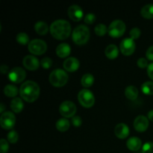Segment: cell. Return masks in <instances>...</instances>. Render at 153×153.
Wrapping results in <instances>:
<instances>
[{"label":"cell","mask_w":153,"mask_h":153,"mask_svg":"<svg viewBox=\"0 0 153 153\" xmlns=\"http://www.w3.org/2000/svg\"><path fill=\"white\" fill-rule=\"evenodd\" d=\"M49 31L54 38L63 40L68 38L71 34V25L70 22L64 19H58L51 24Z\"/></svg>","instance_id":"1"},{"label":"cell","mask_w":153,"mask_h":153,"mask_svg":"<svg viewBox=\"0 0 153 153\" xmlns=\"http://www.w3.org/2000/svg\"><path fill=\"white\" fill-rule=\"evenodd\" d=\"M40 87L33 81H26L21 85L19 94L22 100L27 102H34L40 96Z\"/></svg>","instance_id":"2"},{"label":"cell","mask_w":153,"mask_h":153,"mask_svg":"<svg viewBox=\"0 0 153 153\" xmlns=\"http://www.w3.org/2000/svg\"><path fill=\"white\" fill-rule=\"evenodd\" d=\"M90 36H91V32L89 28L84 25H78L72 33V38L73 42L76 45L79 46L86 44L89 40Z\"/></svg>","instance_id":"3"},{"label":"cell","mask_w":153,"mask_h":153,"mask_svg":"<svg viewBox=\"0 0 153 153\" xmlns=\"http://www.w3.org/2000/svg\"><path fill=\"white\" fill-rule=\"evenodd\" d=\"M49 79L52 86L61 88L67 83L68 75L64 70L61 69H56L50 73Z\"/></svg>","instance_id":"4"},{"label":"cell","mask_w":153,"mask_h":153,"mask_svg":"<svg viewBox=\"0 0 153 153\" xmlns=\"http://www.w3.org/2000/svg\"><path fill=\"white\" fill-rule=\"evenodd\" d=\"M126 29V26L125 22L120 19H117L110 24L108 33L109 36L113 38H119L123 35Z\"/></svg>","instance_id":"5"},{"label":"cell","mask_w":153,"mask_h":153,"mask_svg":"<svg viewBox=\"0 0 153 153\" xmlns=\"http://www.w3.org/2000/svg\"><path fill=\"white\" fill-rule=\"evenodd\" d=\"M78 100L81 105L85 108L93 107L95 103V97L90 90L83 89L79 91L78 94Z\"/></svg>","instance_id":"6"},{"label":"cell","mask_w":153,"mask_h":153,"mask_svg":"<svg viewBox=\"0 0 153 153\" xmlns=\"http://www.w3.org/2000/svg\"><path fill=\"white\" fill-rule=\"evenodd\" d=\"M28 49L30 53L34 55H41L47 50V44L40 39H34L30 41L28 45Z\"/></svg>","instance_id":"7"},{"label":"cell","mask_w":153,"mask_h":153,"mask_svg":"<svg viewBox=\"0 0 153 153\" xmlns=\"http://www.w3.org/2000/svg\"><path fill=\"white\" fill-rule=\"evenodd\" d=\"M76 111L77 108L76 105L71 101L63 102L59 106L60 114L65 118L73 117L76 114Z\"/></svg>","instance_id":"8"},{"label":"cell","mask_w":153,"mask_h":153,"mask_svg":"<svg viewBox=\"0 0 153 153\" xmlns=\"http://www.w3.org/2000/svg\"><path fill=\"white\" fill-rule=\"evenodd\" d=\"M16 123V117L14 114L10 111H5L1 114L0 117V124L1 128L5 130H10L13 128Z\"/></svg>","instance_id":"9"},{"label":"cell","mask_w":153,"mask_h":153,"mask_svg":"<svg viewBox=\"0 0 153 153\" xmlns=\"http://www.w3.org/2000/svg\"><path fill=\"white\" fill-rule=\"evenodd\" d=\"M26 77V73L22 67H13L8 73L9 80L15 84H19L23 82Z\"/></svg>","instance_id":"10"},{"label":"cell","mask_w":153,"mask_h":153,"mask_svg":"<svg viewBox=\"0 0 153 153\" xmlns=\"http://www.w3.org/2000/svg\"><path fill=\"white\" fill-rule=\"evenodd\" d=\"M136 44L134 40L131 38H125L120 44V49L121 53L126 56H130L135 51Z\"/></svg>","instance_id":"11"},{"label":"cell","mask_w":153,"mask_h":153,"mask_svg":"<svg viewBox=\"0 0 153 153\" xmlns=\"http://www.w3.org/2000/svg\"><path fill=\"white\" fill-rule=\"evenodd\" d=\"M68 16L74 22H79L84 16L83 10L80 6L77 4H73L68 9Z\"/></svg>","instance_id":"12"},{"label":"cell","mask_w":153,"mask_h":153,"mask_svg":"<svg viewBox=\"0 0 153 153\" xmlns=\"http://www.w3.org/2000/svg\"><path fill=\"white\" fill-rule=\"evenodd\" d=\"M40 64L38 59L34 55H26L22 60V64L24 67L31 71L37 70L40 67Z\"/></svg>","instance_id":"13"},{"label":"cell","mask_w":153,"mask_h":153,"mask_svg":"<svg viewBox=\"0 0 153 153\" xmlns=\"http://www.w3.org/2000/svg\"><path fill=\"white\" fill-rule=\"evenodd\" d=\"M149 119L143 115L137 116L134 121V129L138 132H144L149 127Z\"/></svg>","instance_id":"14"},{"label":"cell","mask_w":153,"mask_h":153,"mask_svg":"<svg viewBox=\"0 0 153 153\" xmlns=\"http://www.w3.org/2000/svg\"><path fill=\"white\" fill-rule=\"evenodd\" d=\"M79 66H80L79 61L74 57H70V58H67L63 64L64 70L67 72H70V73H74L76 70H79Z\"/></svg>","instance_id":"15"},{"label":"cell","mask_w":153,"mask_h":153,"mask_svg":"<svg viewBox=\"0 0 153 153\" xmlns=\"http://www.w3.org/2000/svg\"><path fill=\"white\" fill-rule=\"evenodd\" d=\"M114 134L119 139H126L129 134V128L125 123H119L115 126Z\"/></svg>","instance_id":"16"},{"label":"cell","mask_w":153,"mask_h":153,"mask_svg":"<svg viewBox=\"0 0 153 153\" xmlns=\"http://www.w3.org/2000/svg\"><path fill=\"white\" fill-rule=\"evenodd\" d=\"M56 54L59 58H67L70 55V52H71V48H70V45L67 44L66 43H60L56 48Z\"/></svg>","instance_id":"17"},{"label":"cell","mask_w":153,"mask_h":153,"mask_svg":"<svg viewBox=\"0 0 153 153\" xmlns=\"http://www.w3.org/2000/svg\"><path fill=\"white\" fill-rule=\"evenodd\" d=\"M126 146L129 150L136 152L142 147V141L137 137H131L127 140Z\"/></svg>","instance_id":"18"},{"label":"cell","mask_w":153,"mask_h":153,"mask_svg":"<svg viewBox=\"0 0 153 153\" xmlns=\"http://www.w3.org/2000/svg\"><path fill=\"white\" fill-rule=\"evenodd\" d=\"M105 56L108 59L114 60L118 57V55H119V49H118L116 45L110 44L106 47L105 51Z\"/></svg>","instance_id":"19"},{"label":"cell","mask_w":153,"mask_h":153,"mask_svg":"<svg viewBox=\"0 0 153 153\" xmlns=\"http://www.w3.org/2000/svg\"><path fill=\"white\" fill-rule=\"evenodd\" d=\"M10 107L14 113L19 114L22 111V109H23L24 108L23 102H22V100H21L20 98H19V97L13 98V100H12V101L10 102Z\"/></svg>","instance_id":"20"},{"label":"cell","mask_w":153,"mask_h":153,"mask_svg":"<svg viewBox=\"0 0 153 153\" xmlns=\"http://www.w3.org/2000/svg\"><path fill=\"white\" fill-rule=\"evenodd\" d=\"M34 31L39 35H46L49 31V28L47 24L43 21H39L34 25Z\"/></svg>","instance_id":"21"},{"label":"cell","mask_w":153,"mask_h":153,"mask_svg":"<svg viewBox=\"0 0 153 153\" xmlns=\"http://www.w3.org/2000/svg\"><path fill=\"white\" fill-rule=\"evenodd\" d=\"M138 90L136 87L130 85L125 90V96L129 100H135L138 97Z\"/></svg>","instance_id":"22"},{"label":"cell","mask_w":153,"mask_h":153,"mask_svg":"<svg viewBox=\"0 0 153 153\" xmlns=\"http://www.w3.org/2000/svg\"><path fill=\"white\" fill-rule=\"evenodd\" d=\"M70 123L66 118L59 119L56 123V128L61 132H65L70 128Z\"/></svg>","instance_id":"23"},{"label":"cell","mask_w":153,"mask_h":153,"mask_svg":"<svg viewBox=\"0 0 153 153\" xmlns=\"http://www.w3.org/2000/svg\"><path fill=\"white\" fill-rule=\"evenodd\" d=\"M140 13L145 19H153V4H148L143 6L140 10Z\"/></svg>","instance_id":"24"},{"label":"cell","mask_w":153,"mask_h":153,"mask_svg":"<svg viewBox=\"0 0 153 153\" xmlns=\"http://www.w3.org/2000/svg\"><path fill=\"white\" fill-rule=\"evenodd\" d=\"M18 88L13 85H7L4 88V94L7 97H14L16 98V96L18 94Z\"/></svg>","instance_id":"25"},{"label":"cell","mask_w":153,"mask_h":153,"mask_svg":"<svg viewBox=\"0 0 153 153\" xmlns=\"http://www.w3.org/2000/svg\"><path fill=\"white\" fill-rule=\"evenodd\" d=\"M82 85L85 88H88L92 86L94 83V77L90 73H86L84 75L81 80Z\"/></svg>","instance_id":"26"},{"label":"cell","mask_w":153,"mask_h":153,"mask_svg":"<svg viewBox=\"0 0 153 153\" xmlns=\"http://www.w3.org/2000/svg\"><path fill=\"white\" fill-rule=\"evenodd\" d=\"M94 31H95V34L97 36L103 37V36H105L107 34V32L108 31V28H107V26L105 24L100 23L96 25L95 28H94Z\"/></svg>","instance_id":"27"},{"label":"cell","mask_w":153,"mask_h":153,"mask_svg":"<svg viewBox=\"0 0 153 153\" xmlns=\"http://www.w3.org/2000/svg\"><path fill=\"white\" fill-rule=\"evenodd\" d=\"M141 91L147 96L153 95V82H146L141 85Z\"/></svg>","instance_id":"28"},{"label":"cell","mask_w":153,"mask_h":153,"mask_svg":"<svg viewBox=\"0 0 153 153\" xmlns=\"http://www.w3.org/2000/svg\"><path fill=\"white\" fill-rule=\"evenodd\" d=\"M16 40L18 43L21 45H27L29 44L30 40H29V37H28V34L24 32H20L16 35Z\"/></svg>","instance_id":"29"},{"label":"cell","mask_w":153,"mask_h":153,"mask_svg":"<svg viewBox=\"0 0 153 153\" xmlns=\"http://www.w3.org/2000/svg\"><path fill=\"white\" fill-rule=\"evenodd\" d=\"M7 139L9 143H12V144H14L19 140V134H18V133L15 130H11L7 134Z\"/></svg>","instance_id":"30"},{"label":"cell","mask_w":153,"mask_h":153,"mask_svg":"<svg viewBox=\"0 0 153 153\" xmlns=\"http://www.w3.org/2000/svg\"><path fill=\"white\" fill-rule=\"evenodd\" d=\"M140 34H141V31H140V28H133L132 29H131V31H129V35L130 38H131L132 40H137L140 37Z\"/></svg>","instance_id":"31"},{"label":"cell","mask_w":153,"mask_h":153,"mask_svg":"<svg viewBox=\"0 0 153 153\" xmlns=\"http://www.w3.org/2000/svg\"><path fill=\"white\" fill-rule=\"evenodd\" d=\"M9 149V144L4 138L0 140V153H7Z\"/></svg>","instance_id":"32"},{"label":"cell","mask_w":153,"mask_h":153,"mask_svg":"<svg viewBox=\"0 0 153 153\" xmlns=\"http://www.w3.org/2000/svg\"><path fill=\"white\" fill-rule=\"evenodd\" d=\"M40 65L44 69H49L52 66V60L50 58H43L40 61Z\"/></svg>","instance_id":"33"},{"label":"cell","mask_w":153,"mask_h":153,"mask_svg":"<svg viewBox=\"0 0 153 153\" xmlns=\"http://www.w3.org/2000/svg\"><path fill=\"white\" fill-rule=\"evenodd\" d=\"M142 153H153V143L146 142L142 146Z\"/></svg>","instance_id":"34"},{"label":"cell","mask_w":153,"mask_h":153,"mask_svg":"<svg viewBox=\"0 0 153 153\" xmlns=\"http://www.w3.org/2000/svg\"><path fill=\"white\" fill-rule=\"evenodd\" d=\"M96 15L92 13H88L86 16L84 18V21L86 24H88V25H92V24L94 23V22L96 21Z\"/></svg>","instance_id":"35"},{"label":"cell","mask_w":153,"mask_h":153,"mask_svg":"<svg viewBox=\"0 0 153 153\" xmlns=\"http://www.w3.org/2000/svg\"><path fill=\"white\" fill-rule=\"evenodd\" d=\"M137 65L139 68L141 69H144L149 66L148 65V61L144 58H139L137 61Z\"/></svg>","instance_id":"36"},{"label":"cell","mask_w":153,"mask_h":153,"mask_svg":"<svg viewBox=\"0 0 153 153\" xmlns=\"http://www.w3.org/2000/svg\"><path fill=\"white\" fill-rule=\"evenodd\" d=\"M72 124L75 127H80L82 124V120L79 116H74L72 117Z\"/></svg>","instance_id":"37"},{"label":"cell","mask_w":153,"mask_h":153,"mask_svg":"<svg viewBox=\"0 0 153 153\" xmlns=\"http://www.w3.org/2000/svg\"><path fill=\"white\" fill-rule=\"evenodd\" d=\"M146 56L147 60L153 61V46H149V47L148 48V49L146 50Z\"/></svg>","instance_id":"38"},{"label":"cell","mask_w":153,"mask_h":153,"mask_svg":"<svg viewBox=\"0 0 153 153\" xmlns=\"http://www.w3.org/2000/svg\"><path fill=\"white\" fill-rule=\"evenodd\" d=\"M147 75L152 80H153V63H151L147 67Z\"/></svg>","instance_id":"39"},{"label":"cell","mask_w":153,"mask_h":153,"mask_svg":"<svg viewBox=\"0 0 153 153\" xmlns=\"http://www.w3.org/2000/svg\"><path fill=\"white\" fill-rule=\"evenodd\" d=\"M0 71H1V73H2V74H6V73H7V72H8V67H7V65L3 64V65H1V67H0Z\"/></svg>","instance_id":"40"},{"label":"cell","mask_w":153,"mask_h":153,"mask_svg":"<svg viewBox=\"0 0 153 153\" xmlns=\"http://www.w3.org/2000/svg\"><path fill=\"white\" fill-rule=\"evenodd\" d=\"M147 116H148V119H149V120L152 121L153 122V110L149 111L148 112Z\"/></svg>","instance_id":"41"},{"label":"cell","mask_w":153,"mask_h":153,"mask_svg":"<svg viewBox=\"0 0 153 153\" xmlns=\"http://www.w3.org/2000/svg\"><path fill=\"white\" fill-rule=\"evenodd\" d=\"M0 108H0V112H1V114H3L4 113V104H3V103H1V105H0Z\"/></svg>","instance_id":"42"}]
</instances>
